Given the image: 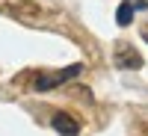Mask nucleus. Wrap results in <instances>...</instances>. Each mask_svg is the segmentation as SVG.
Masks as SVG:
<instances>
[{
	"mask_svg": "<svg viewBox=\"0 0 148 136\" xmlns=\"http://www.w3.org/2000/svg\"><path fill=\"white\" fill-rule=\"evenodd\" d=\"M113 62H116V68L136 71V68H142V56H139V51H136L133 44H119V47H116V56H113Z\"/></svg>",
	"mask_w": 148,
	"mask_h": 136,
	"instance_id": "f03ea898",
	"label": "nucleus"
},
{
	"mask_svg": "<svg viewBox=\"0 0 148 136\" xmlns=\"http://www.w3.org/2000/svg\"><path fill=\"white\" fill-rule=\"evenodd\" d=\"M116 21L121 24V27H127V24L133 21V6H130V3H121L119 12H116Z\"/></svg>",
	"mask_w": 148,
	"mask_h": 136,
	"instance_id": "20e7f679",
	"label": "nucleus"
},
{
	"mask_svg": "<svg viewBox=\"0 0 148 136\" xmlns=\"http://www.w3.org/2000/svg\"><path fill=\"white\" fill-rule=\"evenodd\" d=\"M51 124L59 136H80V127H77V118L68 115V113H53Z\"/></svg>",
	"mask_w": 148,
	"mask_h": 136,
	"instance_id": "7ed1b4c3",
	"label": "nucleus"
},
{
	"mask_svg": "<svg viewBox=\"0 0 148 136\" xmlns=\"http://www.w3.org/2000/svg\"><path fill=\"white\" fill-rule=\"evenodd\" d=\"M80 71H83V62L65 65L59 71H39L36 80H33V92H51L56 86H62V83H71L74 77H80Z\"/></svg>",
	"mask_w": 148,
	"mask_h": 136,
	"instance_id": "f257e3e1",
	"label": "nucleus"
}]
</instances>
